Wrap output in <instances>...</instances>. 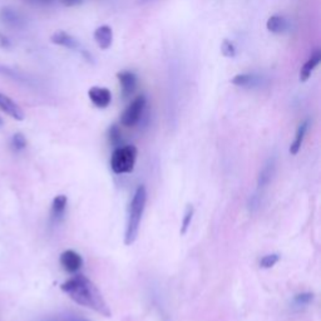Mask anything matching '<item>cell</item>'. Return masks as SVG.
Segmentation results:
<instances>
[{
  "instance_id": "cell-16",
  "label": "cell",
  "mask_w": 321,
  "mask_h": 321,
  "mask_svg": "<svg viewBox=\"0 0 321 321\" xmlns=\"http://www.w3.org/2000/svg\"><path fill=\"white\" fill-rule=\"evenodd\" d=\"M233 86L242 87V88H252L260 82L255 74H250V73H242V74H236L235 77L231 78L230 80Z\"/></svg>"
},
{
  "instance_id": "cell-14",
  "label": "cell",
  "mask_w": 321,
  "mask_h": 321,
  "mask_svg": "<svg viewBox=\"0 0 321 321\" xmlns=\"http://www.w3.org/2000/svg\"><path fill=\"white\" fill-rule=\"evenodd\" d=\"M309 125H310L309 119H305L304 122L300 123L299 128H297V130H296V136H295V139H293V142L291 143V146H290L291 155H297V153H299L300 148H301V146H302V142H304L305 136H306L307 129H309Z\"/></svg>"
},
{
  "instance_id": "cell-29",
  "label": "cell",
  "mask_w": 321,
  "mask_h": 321,
  "mask_svg": "<svg viewBox=\"0 0 321 321\" xmlns=\"http://www.w3.org/2000/svg\"><path fill=\"white\" fill-rule=\"evenodd\" d=\"M1 126H3V119L0 118V127H1Z\"/></svg>"
},
{
  "instance_id": "cell-19",
  "label": "cell",
  "mask_w": 321,
  "mask_h": 321,
  "mask_svg": "<svg viewBox=\"0 0 321 321\" xmlns=\"http://www.w3.org/2000/svg\"><path fill=\"white\" fill-rule=\"evenodd\" d=\"M193 213H194L193 206L190 205L189 207L186 208L185 216H183V220H182V226H181V235H185V233L187 232V230L190 228V226H191L192 219H193Z\"/></svg>"
},
{
  "instance_id": "cell-17",
  "label": "cell",
  "mask_w": 321,
  "mask_h": 321,
  "mask_svg": "<svg viewBox=\"0 0 321 321\" xmlns=\"http://www.w3.org/2000/svg\"><path fill=\"white\" fill-rule=\"evenodd\" d=\"M0 75L9 78V79L14 80V82H19V83H28L29 82L27 77L23 73H20L19 70L14 69V68H11L9 65H3V64H0Z\"/></svg>"
},
{
  "instance_id": "cell-10",
  "label": "cell",
  "mask_w": 321,
  "mask_h": 321,
  "mask_svg": "<svg viewBox=\"0 0 321 321\" xmlns=\"http://www.w3.org/2000/svg\"><path fill=\"white\" fill-rule=\"evenodd\" d=\"M0 109L5 112L8 116L14 118L15 121H23L24 119V112L14 100L9 98L8 96L0 93Z\"/></svg>"
},
{
  "instance_id": "cell-4",
  "label": "cell",
  "mask_w": 321,
  "mask_h": 321,
  "mask_svg": "<svg viewBox=\"0 0 321 321\" xmlns=\"http://www.w3.org/2000/svg\"><path fill=\"white\" fill-rule=\"evenodd\" d=\"M147 105V98L146 96L141 95L136 97L132 100L129 105L123 112L122 117H121V123L126 127H133L141 121L142 116L144 113Z\"/></svg>"
},
{
  "instance_id": "cell-21",
  "label": "cell",
  "mask_w": 321,
  "mask_h": 321,
  "mask_svg": "<svg viewBox=\"0 0 321 321\" xmlns=\"http://www.w3.org/2000/svg\"><path fill=\"white\" fill-rule=\"evenodd\" d=\"M221 53L222 56L226 58H235L236 57V48L228 39H225L221 44Z\"/></svg>"
},
{
  "instance_id": "cell-18",
  "label": "cell",
  "mask_w": 321,
  "mask_h": 321,
  "mask_svg": "<svg viewBox=\"0 0 321 321\" xmlns=\"http://www.w3.org/2000/svg\"><path fill=\"white\" fill-rule=\"evenodd\" d=\"M66 202H68V198L64 194H59L56 198L53 199V205H52V216L53 219L59 220L62 219V216L64 215V211H65Z\"/></svg>"
},
{
  "instance_id": "cell-5",
  "label": "cell",
  "mask_w": 321,
  "mask_h": 321,
  "mask_svg": "<svg viewBox=\"0 0 321 321\" xmlns=\"http://www.w3.org/2000/svg\"><path fill=\"white\" fill-rule=\"evenodd\" d=\"M88 97L97 108H107L112 102V93L105 87H92L88 89Z\"/></svg>"
},
{
  "instance_id": "cell-1",
  "label": "cell",
  "mask_w": 321,
  "mask_h": 321,
  "mask_svg": "<svg viewBox=\"0 0 321 321\" xmlns=\"http://www.w3.org/2000/svg\"><path fill=\"white\" fill-rule=\"evenodd\" d=\"M61 288L78 305L93 309L105 318L112 316L111 309L105 302L104 297L102 296L97 286L92 283L88 277L83 275H75L74 277L64 283Z\"/></svg>"
},
{
  "instance_id": "cell-22",
  "label": "cell",
  "mask_w": 321,
  "mask_h": 321,
  "mask_svg": "<svg viewBox=\"0 0 321 321\" xmlns=\"http://www.w3.org/2000/svg\"><path fill=\"white\" fill-rule=\"evenodd\" d=\"M314 300V293L311 292H302L299 293L295 296L293 299V302L296 306H305V305H309Z\"/></svg>"
},
{
  "instance_id": "cell-20",
  "label": "cell",
  "mask_w": 321,
  "mask_h": 321,
  "mask_svg": "<svg viewBox=\"0 0 321 321\" xmlns=\"http://www.w3.org/2000/svg\"><path fill=\"white\" fill-rule=\"evenodd\" d=\"M280 261V255L277 254H270V255H266L261 258L260 266L262 269H271L272 266L276 265Z\"/></svg>"
},
{
  "instance_id": "cell-7",
  "label": "cell",
  "mask_w": 321,
  "mask_h": 321,
  "mask_svg": "<svg viewBox=\"0 0 321 321\" xmlns=\"http://www.w3.org/2000/svg\"><path fill=\"white\" fill-rule=\"evenodd\" d=\"M117 78L119 80V84L122 87V96L123 98H128L134 93L137 88V77L133 72L129 70H123L117 74Z\"/></svg>"
},
{
  "instance_id": "cell-28",
  "label": "cell",
  "mask_w": 321,
  "mask_h": 321,
  "mask_svg": "<svg viewBox=\"0 0 321 321\" xmlns=\"http://www.w3.org/2000/svg\"><path fill=\"white\" fill-rule=\"evenodd\" d=\"M32 1H36V3H40V4H50V3H53V0H32Z\"/></svg>"
},
{
  "instance_id": "cell-11",
  "label": "cell",
  "mask_w": 321,
  "mask_h": 321,
  "mask_svg": "<svg viewBox=\"0 0 321 321\" xmlns=\"http://www.w3.org/2000/svg\"><path fill=\"white\" fill-rule=\"evenodd\" d=\"M275 171H276V160L272 157L266 162L265 166H263L262 169L260 171V175H258L257 177L258 190L265 189L266 186L270 185V182H271L272 178H274Z\"/></svg>"
},
{
  "instance_id": "cell-30",
  "label": "cell",
  "mask_w": 321,
  "mask_h": 321,
  "mask_svg": "<svg viewBox=\"0 0 321 321\" xmlns=\"http://www.w3.org/2000/svg\"><path fill=\"white\" fill-rule=\"evenodd\" d=\"M82 321H87V320H82Z\"/></svg>"
},
{
  "instance_id": "cell-25",
  "label": "cell",
  "mask_w": 321,
  "mask_h": 321,
  "mask_svg": "<svg viewBox=\"0 0 321 321\" xmlns=\"http://www.w3.org/2000/svg\"><path fill=\"white\" fill-rule=\"evenodd\" d=\"M261 202H260V196L258 194H254V196H251V198H250V210L251 211H255L257 210L258 207H260Z\"/></svg>"
},
{
  "instance_id": "cell-12",
  "label": "cell",
  "mask_w": 321,
  "mask_h": 321,
  "mask_svg": "<svg viewBox=\"0 0 321 321\" xmlns=\"http://www.w3.org/2000/svg\"><path fill=\"white\" fill-rule=\"evenodd\" d=\"M320 61H321V52L320 49H316L315 52L311 54L310 58L307 59L306 63L301 66V69H300V73H299L300 82H306V80L311 77V74H313V72L315 70V68L319 65V63H320Z\"/></svg>"
},
{
  "instance_id": "cell-2",
  "label": "cell",
  "mask_w": 321,
  "mask_h": 321,
  "mask_svg": "<svg viewBox=\"0 0 321 321\" xmlns=\"http://www.w3.org/2000/svg\"><path fill=\"white\" fill-rule=\"evenodd\" d=\"M146 202L147 190L143 185H141L137 187L129 205V215H128L127 228H126L125 235V244L127 245V246H130V245L137 240L139 226H141L142 216H143L144 208H146Z\"/></svg>"
},
{
  "instance_id": "cell-26",
  "label": "cell",
  "mask_w": 321,
  "mask_h": 321,
  "mask_svg": "<svg viewBox=\"0 0 321 321\" xmlns=\"http://www.w3.org/2000/svg\"><path fill=\"white\" fill-rule=\"evenodd\" d=\"M0 47L4 48V49H9L11 47L10 39L6 35H4V34H0Z\"/></svg>"
},
{
  "instance_id": "cell-15",
  "label": "cell",
  "mask_w": 321,
  "mask_h": 321,
  "mask_svg": "<svg viewBox=\"0 0 321 321\" xmlns=\"http://www.w3.org/2000/svg\"><path fill=\"white\" fill-rule=\"evenodd\" d=\"M266 28H267L269 32H271V33L281 34L285 31H288L289 23L288 20L284 17H281V15H272V17H270L269 19H267V22H266Z\"/></svg>"
},
{
  "instance_id": "cell-9",
  "label": "cell",
  "mask_w": 321,
  "mask_h": 321,
  "mask_svg": "<svg viewBox=\"0 0 321 321\" xmlns=\"http://www.w3.org/2000/svg\"><path fill=\"white\" fill-rule=\"evenodd\" d=\"M96 43L102 50H107L112 47L113 43V31L108 25H100L93 33Z\"/></svg>"
},
{
  "instance_id": "cell-27",
  "label": "cell",
  "mask_w": 321,
  "mask_h": 321,
  "mask_svg": "<svg viewBox=\"0 0 321 321\" xmlns=\"http://www.w3.org/2000/svg\"><path fill=\"white\" fill-rule=\"evenodd\" d=\"M82 3H83V0H62V4H63L64 6H68V8L80 5Z\"/></svg>"
},
{
  "instance_id": "cell-13",
  "label": "cell",
  "mask_w": 321,
  "mask_h": 321,
  "mask_svg": "<svg viewBox=\"0 0 321 321\" xmlns=\"http://www.w3.org/2000/svg\"><path fill=\"white\" fill-rule=\"evenodd\" d=\"M0 18H1V20L4 23H6L8 25L13 27V28H22L23 25H24V19L22 18V15L15 9L9 8V6L1 9Z\"/></svg>"
},
{
  "instance_id": "cell-24",
  "label": "cell",
  "mask_w": 321,
  "mask_h": 321,
  "mask_svg": "<svg viewBox=\"0 0 321 321\" xmlns=\"http://www.w3.org/2000/svg\"><path fill=\"white\" fill-rule=\"evenodd\" d=\"M109 139H111V142L113 144H116V146H118L119 143H121V141H122V133H121V129H119V127L117 125H113L111 128H109Z\"/></svg>"
},
{
  "instance_id": "cell-3",
  "label": "cell",
  "mask_w": 321,
  "mask_h": 321,
  "mask_svg": "<svg viewBox=\"0 0 321 321\" xmlns=\"http://www.w3.org/2000/svg\"><path fill=\"white\" fill-rule=\"evenodd\" d=\"M137 148L134 146L118 147L111 157V168L117 175L130 173L134 169L137 160Z\"/></svg>"
},
{
  "instance_id": "cell-23",
  "label": "cell",
  "mask_w": 321,
  "mask_h": 321,
  "mask_svg": "<svg viewBox=\"0 0 321 321\" xmlns=\"http://www.w3.org/2000/svg\"><path fill=\"white\" fill-rule=\"evenodd\" d=\"M11 144H13V147L17 151H22L27 147V139H25V137L23 136L22 133H15L13 138H11Z\"/></svg>"
},
{
  "instance_id": "cell-8",
  "label": "cell",
  "mask_w": 321,
  "mask_h": 321,
  "mask_svg": "<svg viewBox=\"0 0 321 321\" xmlns=\"http://www.w3.org/2000/svg\"><path fill=\"white\" fill-rule=\"evenodd\" d=\"M61 263L68 272H77L83 266V258L73 250H66L61 255Z\"/></svg>"
},
{
  "instance_id": "cell-6",
  "label": "cell",
  "mask_w": 321,
  "mask_h": 321,
  "mask_svg": "<svg viewBox=\"0 0 321 321\" xmlns=\"http://www.w3.org/2000/svg\"><path fill=\"white\" fill-rule=\"evenodd\" d=\"M50 42H52L53 44L61 45V47H64L70 50H78V52H80V50L83 49L82 44L78 42V39H75L74 36L70 35V34H68L64 31L54 32V33L52 34V36H50Z\"/></svg>"
}]
</instances>
